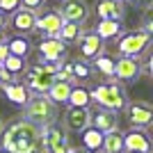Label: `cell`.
Instances as JSON below:
<instances>
[{
	"label": "cell",
	"mask_w": 153,
	"mask_h": 153,
	"mask_svg": "<svg viewBox=\"0 0 153 153\" xmlns=\"http://www.w3.org/2000/svg\"><path fill=\"white\" fill-rule=\"evenodd\" d=\"M2 149L9 153H46L44 133L32 121L19 117L2 130Z\"/></svg>",
	"instance_id": "obj_1"
},
{
	"label": "cell",
	"mask_w": 153,
	"mask_h": 153,
	"mask_svg": "<svg viewBox=\"0 0 153 153\" xmlns=\"http://www.w3.org/2000/svg\"><path fill=\"white\" fill-rule=\"evenodd\" d=\"M89 96H91V103H96L101 110H110V112H117V114L128 105L126 89L114 78H110L108 82L94 85V89H89Z\"/></svg>",
	"instance_id": "obj_2"
},
{
	"label": "cell",
	"mask_w": 153,
	"mask_h": 153,
	"mask_svg": "<svg viewBox=\"0 0 153 153\" xmlns=\"http://www.w3.org/2000/svg\"><path fill=\"white\" fill-rule=\"evenodd\" d=\"M23 119L32 121L39 128L51 126V123H55V119H57V105L46 94H30L27 103L23 105Z\"/></svg>",
	"instance_id": "obj_3"
},
{
	"label": "cell",
	"mask_w": 153,
	"mask_h": 153,
	"mask_svg": "<svg viewBox=\"0 0 153 153\" xmlns=\"http://www.w3.org/2000/svg\"><path fill=\"white\" fill-rule=\"evenodd\" d=\"M62 64V62H59ZM59 64H39V66H30L25 71V89L30 94H46L51 89V85L55 82V71L59 69Z\"/></svg>",
	"instance_id": "obj_4"
},
{
	"label": "cell",
	"mask_w": 153,
	"mask_h": 153,
	"mask_svg": "<svg viewBox=\"0 0 153 153\" xmlns=\"http://www.w3.org/2000/svg\"><path fill=\"white\" fill-rule=\"evenodd\" d=\"M149 46H151V34H146V32H142V30L121 32L117 37V53L121 57H137L140 59L149 51Z\"/></svg>",
	"instance_id": "obj_5"
},
{
	"label": "cell",
	"mask_w": 153,
	"mask_h": 153,
	"mask_svg": "<svg viewBox=\"0 0 153 153\" xmlns=\"http://www.w3.org/2000/svg\"><path fill=\"white\" fill-rule=\"evenodd\" d=\"M44 133V146L46 153H66L69 151V133L64 130L62 126L57 123H51V126H44L41 128Z\"/></svg>",
	"instance_id": "obj_6"
},
{
	"label": "cell",
	"mask_w": 153,
	"mask_h": 153,
	"mask_svg": "<svg viewBox=\"0 0 153 153\" xmlns=\"http://www.w3.org/2000/svg\"><path fill=\"white\" fill-rule=\"evenodd\" d=\"M66 57V44L57 37H46L39 44V62L41 64H59Z\"/></svg>",
	"instance_id": "obj_7"
},
{
	"label": "cell",
	"mask_w": 153,
	"mask_h": 153,
	"mask_svg": "<svg viewBox=\"0 0 153 153\" xmlns=\"http://www.w3.org/2000/svg\"><path fill=\"white\" fill-rule=\"evenodd\" d=\"M126 117H128V123L130 128H144L146 130L153 121V108L144 101H135V103H128L126 108Z\"/></svg>",
	"instance_id": "obj_8"
},
{
	"label": "cell",
	"mask_w": 153,
	"mask_h": 153,
	"mask_svg": "<svg viewBox=\"0 0 153 153\" xmlns=\"http://www.w3.org/2000/svg\"><path fill=\"white\" fill-rule=\"evenodd\" d=\"M89 126H91V112H89V108L66 105V112H64V130L82 133L85 128H89Z\"/></svg>",
	"instance_id": "obj_9"
},
{
	"label": "cell",
	"mask_w": 153,
	"mask_h": 153,
	"mask_svg": "<svg viewBox=\"0 0 153 153\" xmlns=\"http://www.w3.org/2000/svg\"><path fill=\"white\" fill-rule=\"evenodd\" d=\"M142 76V64L137 57H119L114 59V80L117 82H135Z\"/></svg>",
	"instance_id": "obj_10"
},
{
	"label": "cell",
	"mask_w": 153,
	"mask_h": 153,
	"mask_svg": "<svg viewBox=\"0 0 153 153\" xmlns=\"http://www.w3.org/2000/svg\"><path fill=\"white\" fill-rule=\"evenodd\" d=\"M123 151L126 153H151V137L144 128H130L123 133Z\"/></svg>",
	"instance_id": "obj_11"
},
{
	"label": "cell",
	"mask_w": 153,
	"mask_h": 153,
	"mask_svg": "<svg viewBox=\"0 0 153 153\" xmlns=\"http://www.w3.org/2000/svg\"><path fill=\"white\" fill-rule=\"evenodd\" d=\"M57 12H59V16H62L64 21L78 23V25H82L85 21L89 19V5H87L85 0H64Z\"/></svg>",
	"instance_id": "obj_12"
},
{
	"label": "cell",
	"mask_w": 153,
	"mask_h": 153,
	"mask_svg": "<svg viewBox=\"0 0 153 153\" xmlns=\"http://www.w3.org/2000/svg\"><path fill=\"white\" fill-rule=\"evenodd\" d=\"M34 21H37V12H30L25 7H19L14 14H9V25L16 34H30L34 32Z\"/></svg>",
	"instance_id": "obj_13"
},
{
	"label": "cell",
	"mask_w": 153,
	"mask_h": 153,
	"mask_svg": "<svg viewBox=\"0 0 153 153\" xmlns=\"http://www.w3.org/2000/svg\"><path fill=\"white\" fill-rule=\"evenodd\" d=\"M64 19L59 16L57 9L53 12H44V14H37V21H34V32H44L46 37H57L59 27H62Z\"/></svg>",
	"instance_id": "obj_14"
},
{
	"label": "cell",
	"mask_w": 153,
	"mask_h": 153,
	"mask_svg": "<svg viewBox=\"0 0 153 153\" xmlns=\"http://www.w3.org/2000/svg\"><path fill=\"white\" fill-rule=\"evenodd\" d=\"M91 126L98 130V133H112V130H119V114L117 112H110V110H96L91 114Z\"/></svg>",
	"instance_id": "obj_15"
},
{
	"label": "cell",
	"mask_w": 153,
	"mask_h": 153,
	"mask_svg": "<svg viewBox=\"0 0 153 153\" xmlns=\"http://www.w3.org/2000/svg\"><path fill=\"white\" fill-rule=\"evenodd\" d=\"M96 14H98V19L123 21L126 19V5L119 2V0H98L96 2Z\"/></svg>",
	"instance_id": "obj_16"
},
{
	"label": "cell",
	"mask_w": 153,
	"mask_h": 153,
	"mask_svg": "<svg viewBox=\"0 0 153 153\" xmlns=\"http://www.w3.org/2000/svg\"><path fill=\"white\" fill-rule=\"evenodd\" d=\"M76 44H80V55H82V59H87V62L103 53V41L96 37L94 32H82Z\"/></svg>",
	"instance_id": "obj_17"
},
{
	"label": "cell",
	"mask_w": 153,
	"mask_h": 153,
	"mask_svg": "<svg viewBox=\"0 0 153 153\" xmlns=\"http://www.w3.org/2000/svg\"><path fill=\"white\" fill-rule=\"evenodd\" d=\"M0 91L5 94V98L14 105H25L27 98H30V91L25 89V85L19 82V80H12V82H2L0 85Z\"/></svg>",
	"instance_id": "obj_18"
},
{
	"label": "cell",
	"mask_w": 153,
	"mask_h": 153,
	"mask_svg": "<svg viewBox=\"0 0 153 153\" xmlns=\"http://www.w3.org/2000/svg\"><path fill=\"white\" fill-rule=\"evenodd\" d=\"M121 32H123L121 21H112V19H98V23H96V27H94V34L101 39V41L117 39Z\"/></svg>",
	"instance_id": "obj_19"
},
{
	"label": "cell",
	"mask_w": 153,
	"mask_h": 153,
	"mask_svg": "<svg viewBox=\"0 0 153 153\" xmlns=\"http://www.w3.org/2000/svg\"><path fill=\"white\" fill-rule=\"evenodd\" d=\"M5 46H7V51H9V55H16V57H23V59L30 55V48H32L30 39L25 34H12L5 41Z\"/></svg>",
	"instance_id": "obj_20"
},
{
	"label": "cell",
	"mask_w": 153,
	"mask_h": 153,
	"mask_svg": "<svg viewBox=\"0 0 153 153\" xmlns=\"http://www.w3.org/2000/svg\"><path fill=\"white\" fill-rule=\"evenodd\" d=\"M71 89H73V85H71V82H64V80H55V82L51 85V89L46 91V96H48V98H51L55 105H66Z\"/></svg>",
	"instance_id": "obj_21"
},
{
	"label": "cell",
	"mask_w": 153,
	"mask_h": 153,
	"mask_svg": "<svg viewBox=\"0 0 153 153\" xmlns=\"http://www.w3.org/2000/svg\"><path fill=\"white\" fill-rule=\"evenodd\" d=\"M101 151L103 153H126L123 151V133L121 130H112V133L103 135Z\"/></svg>",
	"instance_id": "obj_22"
},
{
	"label": "cell",
	"mask_w": 153,
	"mask_h": 153,
	"mask_svg": "<svg viewBox=\"0 0 153 153\" xmlns=\"http://www.w3.org/2000/svg\"><path fill=\"white\" fill-rule=\"evenodd\" d=\"M80 142H82V149H87L89 153L101 151V144H103V133H98L94 126L85 128L80 133Z\"/></svg>",
	"instance_id": "obj_23"
},
{
	"label": "cell",
	"mask_w": 153,
	"mask_h": 153,
	"mask_svg": "<svg viewBox=\"0 0 153 153\" xmlns=\"http://www.w3.org/2000/svg\"><path fill=\"white\" fill-rule=\"evenodd\" d=\"M91 69L98 71L101 76H105L110 80V78H114V57L108 55V53H101V55H96V57H94Z\"/></svg>",
	"instance_id": "obj_24"
},
{
	"label": "cell",
	"mask_w": 153,
	"mask_h": 153,
	"mask_svg": "<svg viewBox=\"0 0 153 153\" xmlns=\"http://www.w3.org/2000/svg\"><path fill=\"white\" fill-rule=\"evenodd\" d=\"M66 105H76V108H89V105H91L89 89H87V87H80V85H76V87L71 89V94H69V101H66Z\"/></svg>",
	"instance_id": "obj_25"
},
{
	"label": "cell",
	"mask_w": 153,
	"mask_h": 153,
	"mask_svg": "<svg viewBox=\"0 0 153 153\" xmlns=\"http://www.w3.org/2000/svg\"><path fill=\"white\" fill-rule=\"evenodd\" d=\"M80 34H82V30H80L78 23H69V21H64L62 27H59V32H57V39L62 41V44H76L78 39H80Z\"/></svg>",
	"instance_id": "obj_26"
},
{
	"label": "cell",
	"mask_w": 153,
	"mask_h": 153,
	"mask_svg": "<svg viewBox=\"0 0 153 153\" xmlns=\"http://www.w3.org/2000/svg\"><path fill=\"white\" fill-rule=\"evenodd\" d=\"M0 66L9 73V78H12V80H16V78L25 71V59H23V57H16V55H7L5 62L0 64Z\"/></svg>",
	"instance_id": "obj_27"
},
{
	"label": "cell",
	"mask_w": 153,
	"mask_h": 153,
	"mask_svg": "<svg viewBox=\"0 0 153 153\" xmlns=\"http://www.w3.org/2000/svg\"><path fill=\"white\" fill-rule=\"evenodd\" d=\"M71 69H73V82H78V80H91L94 73H96L87 59H76V62H71Z\"/></svg>",
	"instance_id": "obj_28"
},
{
	"label": "cell",
	"mask_w": 153,
	"mask_h": 153,
	"mask_svg": "<svg viewBox=\"0 0 153 153\" xmlns=\"http://www.w3.org/2000/svg\"><path fill=\"white\" fill-rule=\"evenodd\" d=\"M19 7H21V0H0V12L5 14V16L14 14Z\"/></svg>",
	"instance_id": "obj_29"
},
{
	"label": "cell",
	"mask_w": 153,
	"mask_h": 153,
	"mask_svg": "<svg viewBox=\"0 0 153 153\" xmlns=\"http://www.w3.org/2000/svg\"><path fill=\"white\" fill-rule=\"evenodd\" d=\"M142 32H146V34H153V16H151V9H146L144 12V16H142Z\"/></svg>",
	"instance_id": "obj_30"
},
{
	"label": "cell",
	"mask_w": 153,
	"mask_h": 153,
	"mask_svg": "<svg viewBox=\"0 0 153 153\" xmlns=\"http://www.w3.org/2000/svg\"><path fill=\"white\" fill-rule=\"evenodd\" d=\"M44 2L46 0H21V7H25L30 12H39V9H44Z\"/></svg>",
	"instance_id": "obj_31"
},
{
	"label": "cell",
	"mask_w": 153,
	"mask_h": 153,
	"mask_svg": "<svg viewBox=\"0 0 153 153\" xmlns=\"http://www.w3.org/2000/svg\"><path fill=\"white\" fill-rule=\"evenodd\" d=\"M128 2H133L135 7H144V9H149V7H151V2H153V0H128Z\"/></svg>",
	"instance_id": "obj_32"
},
{
	"label": "cell",
	"mask_w": 153,
	"mask_h": 153,
	"mask_svg": "<svg viewBox=\"0 0 153 153\" xmlns=\"http://www.w3.org/2000/svg\"><path fill=\"white\" fill-rule=\"evenodd\" d=\"M7 55H9V51H7V46H5V44H0V64L5 62V57H7Z\"/></svg>",
	"instance_id": "obj_33"
},
{
	"label": "cell",
	"mask_w": 153,
	"mask_h": 153,
	"mask_svg": "<svg viewBox=\"0 0 153 153\" xmlns=\"http://www.w3.org/2000/svg\"><path fill=\"white\" fill-rule=\"evenodd\" d=\"M66 153H89L87 149H82V146H69V151Z\"/></svg>",
	"instance_id": "obj_34"
},
{
	"label": "cell",
	"mask_w": 153,
	"mask_h": 153,
	"mask_svg": "<svg viewBox=\"0 0 153 153\" xmlns=\"http://www.w3.org/2000/svg\"><path fill=\"white\" fill-rule=\"evenodd\" d=\"M7 21H9V16H5V14L0 12V30H5V25H7Z\"/></svg>",
	"instance_id": "obj_35"
},
{
	"label": "cell",
	"mask_w": 153,
	"mask_h": 153,
	"mask_svg": "<svg viewBox=\"0 0 153 153\" xmlns=\"http://www.w3.org/2000/svg\"><path fill=\"white\" fill-rule=\"evenodd\" d=\"M5 41H7V32L0 30V44H5Z\"/></svg>",
	"instance_id": "obj_36"
},
{
	"label": "cell",
	"mask_w": 153,
	"mask_h": 153,
	"mask_svg": "<svg viewBox=\"0 0 153 153\" xmlns=\"http://www.w3.org/2000/svg\"><path fill=\"white\" fill-rule=\"evenodd\" d=\"M2 130H5V119L0 117V135H2Z\"/></svg>",
	"instance_id": "obj_37"
},
{
	"label": "cell",
	"mask_w": 153,
	"mask_h": 153,
	"mask_svg": "<svg viewBox=\"0 0 153 153\" xmlns=\"http://www.w3.org/2000/svg\"><path fill=\"white\" fill-rule=\"evenodd\" d=\"M0 153H9V151H5V149H2V146H0Z\"/></svg>",
	"instance_id": "obj_38"
},
{
	"label": "cell",
	"mask_w": 153,
	"mask_h": 153,
	"mask_svg": "<svg viewBox=\"0 0 153 153\" xmlns=\"http://www.w3.org/2000/svg\"><path fill=\"white\" fill-rule=\"evenodd\" d=\"M119 2H128V0H119Z\"/></svg>",
	"instance_id": "obj_39"
},
{
	"label": "cell",
	"mask_w": 153,
	"mask_h": 153,
	"mask_svg": "<svg viewBox=\"0 0 153 153\" xmlns=\"http://www.w3.org/2000/svg\"><path fill=\"white\" fill-rule=\"evenodd\" d=\"M0 69H2V66H0Z\"/></svg>",
	"instance_id": "obj_40"
}]
</instances>
